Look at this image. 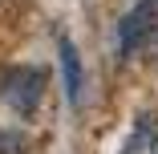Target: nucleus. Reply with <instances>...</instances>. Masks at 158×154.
Listing matches in <instances>:
<instances>
[{
	"label": "nucleus",
	"instance_id": "20e7f679",
	"mask_svg": "<svg viewBox=\"0 0 158 154\" xmlns=\"http://www.w3.org/2000/svg\"><path fill=\"white\" fill-rule=\"evenodd\" d=\"M118 154H158V118L142 114V118L134 122L130 138L122 142V150H118Z\"/></svg>",
	"mask_w": 158,
	"mask_h": 154
},
{
	"label": "nucleus",
	"instance_id": "f257e3e1",
	"mask_svg": "<svg viewBox=\"0 0 158 154\" xmlns=\"http://www.w3.org/2000/svg\"><path fill=\"white\" fill-rule=\"evenodd\" d=\"M0 102L28 118L45 102V69H37V65H12V69H4L0 73Z\"/></svg>",
	"mask_w": 158,
	"mask_h": 154
},
{
	"label": "nucleus",
	"instance_id": "7ed1b4c3",
	"mask_svg": "<svg viewBox=\"0 0 158 154\" xmlns=\"http://www.w3.org/2000/svg\"><path fill=\"white\" fill-rule=\"evenodd\" d=\"M61 77H65V98H69V106H81V57H77V49H73V41L69 37H61Z\"/></svg>",
	"mask_w": 158,
	"mask_h": 154
},
{
	"label": "nucleus",
	"instance_id": "f03ea898",
	"mask_svg": "<svg viewBox=\"0 0 158 154\" xmlns=\"http://www.w3.org/2000/svg\"><path fill=\"white\" fill-rule=\"evenodd\" d=\"M154 24H158V0H142V4H134L130 12L122 16V24H118V53H122V57H134V53L150 41Z\"/></svg>",
	"mask_w": 158,
	"mask_h": 154
}]
</instances>
